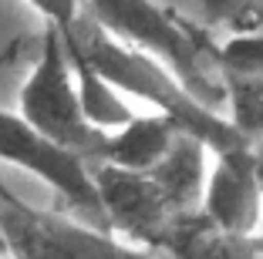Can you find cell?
I'll return each mask as SVG.
<instances>
[{"mask_svg": "<svg viewBox=\"0 0 263 259\" xmlns=\"http://www.w3.org/2000/svg\"><path fill=\"white\" fill-rule=\"evenodd\" d=\"M176 135L179 131L165 122L162 114H135L125 128L105 135L95 165H111V168H122V172L148 175L165 158Z\"/></svg>", "mask_w": 263, "mask_h": 259, "instance_id": "obj_9", "label": "cell"}, {"mask_svg": "<svg viewBox=\"0 0 263 259\" xmlns=\"http://www.w3.org/2000/svg\"><path fill=\"white\" fill-rule=\"evenodd\" d=\"M0 236L14 259H148L85 222L41 212L24 202L17 209H0Z\"/></svg>", "mask_w": 263, "mask_h": 259, "instance_id": "obj_5", "label": "cell"}, {"mask_svg": "<svg viewBox=\"0 0 263 259\" xmlns=\"http://www.w3.org/2000/svg\"><path fill=\"white\" fill-rule=\"evenodd\" d=\"M253 239H256V256L263 259V215H260V226H256V232H253Z\"/></svg>", "mask_w": 263, "mask_h": 259, "instance_id": "obj_17", "label": "cell"}, {"mask_svg": "<svg viewBox=\"0 0 263 259\" xmlns=\"http://www.w3.org/2000/svg\"><path fill=\"white\" fill-rule=\"evenodd\" d=\"M27 4L44 17V24H51L58 31H64V27L81 14V0H27Z\"/></svg>", "mask_w": 263, "mask_h": 259, "instance_id": "obj_14", "label": "cell"}, {"mask_svg": "<svg viewBox=\"0 0 263 259\" xmlns=\"http://www.w3.org/2000/svg\"><path fill=\"white\" fill-rule=\"evenodd\" d=\"M253 158H256V182H260V192H263V142L253 145Z\"/></svg>", "mask_w": 263, "mask_h": 259, "instance_id": "obj_16", "label": "cell"}, {"mask_svg": "<svg viewBox=\"0 0 263 259\" xmlns=\"http://www.w3.org/2000/svg\"><path fill=\"white\" fill-rule=\"evenodd\" d=\"M81 7L105 34L159 61L186 88L189 98L219 114V108L226 105L219 77H213L209 64L196 51L182 17L155 0H81Z\"/></svg>", "mask_w": 263, "mask_h": 259, "instance_id": "obj_2", "label": "cell"}, {"mask_svg": "<svg viewBox=\"0 0 263 259\" xmlns=\"http://www.w3.org/2000/svg\"><path fill=\"white\" fill-rule=\"evenodd\" d=\"M206 175H209L206 172V148H202V142H196L189 135H176V142L165 152V158L148 172V178L155 182V189L162 192L172 215L196 212L199 209Z\"/></svg>", "mask_w": 263, "mask_h": 259, "instance_id": "obj_10", "label": "cell"}, {"mask_svg": "<svg viewBox=\"0 0 263 259\" xmlns=\"http://www.w3.org/2000/svg\"><path fill=\"white\" fill-rule=\"evenodd\" d=\"M159 252L169 259H260L253 236H236L196 212L172 215Z\"/></svg>", "mask_w": 263, "mask_h": 259, "instance_id": "obj_8", "label": "cell"}, {"mask_svg": "<svg viewBox=\"0 0 263 259\" xmlns=\"http://www.w3.org/2000/svg\"><path fill=\"white\" fill-rule=\"evenodd\" d=\"M17 114L47 142L74 152L88 165L98 162L105 135L95 131L81 114L68 54H64L58 27H51V24H44L37 61H34L31 74L21 88V98H17Z\"/></svg>", "mask_w": 263, "mask_h": 259, "instance_id": "obj_3", "label": "cell"}, {"mask_svg": "<svg viewBox=\"0 0 263 259\" xmlns=\"http://www.w3.org/2000/svg\"><path fill=\"white\" fill-rule=\"evenodd\" d=\"M209 21L230 27V34H263V0H202Z\"/></svg>", "mask_w": 263, "mask_h": 259, "instance_id": "obj_13", "label": "cell"}, {"mask_svg": "<svg viewBox=\"0 0 263 259\" xmlns=\"http://www.w3.org/2000/svg\"><path fill=\"white\" fill-rule=\"evenodd\" d=\"M0 162L37 175L47 189L64 198V206L81 215L85 226L111 236L108 219L101 212L98 192H95V182H91V165L85 158H78L74 152H68V148L47 142L17 111H7V108H0Z\"/></svg>", "mask_w": 263, "mask_h": 259, "instance_id": "obj_4", "label": "cell"}, {"mask_svg": "<svg viewBox=\"0 0 263 259\" xmlns=\"http://www.w3.org/2000/svg\"><path fill=\"white\" fill-rule=\"evenodd\" d=\"M226 122L247 145L263 142V74H219Z\"/></svg>", "mask_w": 263, "mask_h": 259, "instance_id": "obj_12", "label": "cell"}, {"mask_svg": "<svg viewBox=\"0 0 263 259\" xmlns=\"http://www.w3.org/2000/svg\"><path fill=\"white\" fill-rule=\"evenodd\" d=\"M91 182L111 236L139 243L148 252H159L165 229L172 222V212L152 178L139 175V172H122L111 165H91Z\"/></svg>", "mask_w": 263, "mask_h": 259, "instance_id": "obj_6", "label": "cell"}, {"mask_svg": "<svg viewBox=\"0 0 263 259\" xmlns=\"http://www.w3.org/2000/svg\"><path fill=\"white\" fill-rule=\"evenodd\" d=\"M58 34H61V31H58ZM61 44H64V41H61ZM64 54H68L71 77H74V91H78V105H81L85 122L91 125L95 131H101V135H111V131L125 128V125L135 118V111L122 101V94H118L101 74H95V71L88 68L74 51L64 47Z\"/></svg>", "mask_w": 263, "mask_h": 259, "instance_id": "obj_11", "label": "cell"}, {"mask_svg": "<svg viewBox=\"0 0 263 259\" xmlns=\"http://www.w3.org/2000/svg\"><path fill=\"white\" fill-rule=\"evenodd\" d=\"M21 206V198L14 195V189H10L4 178H0V209H17Z\"/></svg>", "mask_w": 263, "mask_h": 259, "instance_id": "obj_15", "label": "cell"}, {"mask_svg": "<svg viewBox=\"0 0 263 259\" xmlns=\"http://www.w3.org/2000/svg\"><path fill=\"white\" fill-rule=\"evenodd\" d=\"M61 41L68 51H74L95 74H101L105 81L115 88L118 94L128 91L135 98L148 101L155 108V114H162L165 122L179 131V135H189L196 142H202V148H209L213 155L230 152V148L247 145L236 131L230 128L223 114L202 108L199 101H193L186 94V88L169 74L159 61L145 57V54L125 47L122 41H115L111 34H105L91 17L81 14L61 31Z\"/></svg>", "mask_w": 263, "mask_h": 259, "instance_id": "obj_1", "label": "cell"}, {"mask_svg": "<svg viewBox=\"0 0 263 259\" xmlns=\"http://www.w3.org/2000/svg\"><path fill=\"white\" fill-rule=\"evenodd\" d=\"M199 212L219 229L236 236H253L263 215V192L256 182L253 145H240L216 155V165L206 175Z\"/></svg>", "mask_w": 263, "mask_h": 259, "instance_id": "obj_7", "label": "cell"}, {"mask_svg": "<svg viewBox=\"0 0 263 259\" xmlns=\"http://www.w3.org/2000/svg\"><path fill=\"white\" fill-rule=\"evenodd\" d=\"M0 259H4V256H0Z\"/></svg>", "mask_w": 263, "mask_h": 259, "instance_id": "obj_19", "label": "cell"}, {"mask_svg": "<svg viewBox=\"0 0 263 259\" xmlns=\"http://www.w3.org/2000/svg\"><path fill=\"white\" fill-rule=\"evenodd\" d=\"M4 252H7V246H4V236H0V256H4Z\"/></svg>", "mask_w": 263, "mask_h": 259, "instance_id": "obj_18", "label": "cell"}]
</instances>
